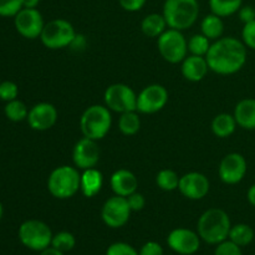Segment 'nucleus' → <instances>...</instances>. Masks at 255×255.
Wrapping results in <instances>:
<instances>
[{"instance_id":"f257e3e1","label":"nucleus","mask_w":255,"mask_h":255,"mask_svg":"<svg viewBox=\"0 0 255 255\" xmlns=\"http://www.w3.org/2000/svg\"><path fill=\"white\" fill-rule=\"evenodd\" d=\"M247 49L237 37H219L206 55L209 70L218 75H233L241 71L247 62Z\"/></svg>"},{"instance_id":"f03ea898","label":"nucleus","mask_w":255,"mask_h":255,"mask_svg":"<svg viewBox=\"0 0 255 255\" xmlns=\"http://www.w3.org/2000/svg\"><path fill=\"white\" fill-rule=\"evenodd\" d=\"M232 223L228 213L221 208L207 209L199 217L197 223V233L202 241L211 246H217L227 241L231 232Z\"/></svg>"},{"instance_id":"7ed1b4c3","label":"nucleus","mask_w":255,"mask_h":255,"mask_svg":"<svg viewBox=\"0 0 255 255\" xmlns=\"http://www.w3.org/2000/svg\"><path fill=\"white\" fill-rule=\"evenodd\" d=\"M162 14L168 27L183 31L193 26L198 19L199 2L198 0H166Z\"/></svg>"},{"instance_id":"20e7f679","label":"nucleus","mask_w":255,"mask_h":255,"mask_svg":"<svg viewBox=\"0 0 255 255\" xmlns=\"http://www.w3.org/2000/svg\"><path fill=\"white\" fill-rule=\"evenodd\" d=\"M81 173L77 167L60 166L47 178V191L54 198L69 199L80 191Z\"/></svg>"},{"instance_id":"39448f33","label":"nucleus","mask_w":255,"mask_h":255,"mask_svg":"<svg viewBox=\"0 0 255 255\" xmlns=\"http://www.w3.org/2000/svg\"><path fill=\"white\" fill-rule=\"evenodd\" d=\"M112 116L107 106L92 105L87 107L80 119V128L84 137L100 141L111 129Z\"/></svg>"},{"instance_id":"423d86ee","label":"nucleus","mask_w":255,"mask_h":255,"mask_svg":"<svg viewBox=\"0 0 255 255\" xmlns=\"http://www.w3.org/2000/svg\"><path fill=\"white\" fill-rule=\"evenodd\" d=\"M52 232L45 222L37 219L25 221L19 227L17 237L24 247L34 252H41L51 246Z\"/></svg>"},{"instance_id":"0eeeda50","label":"nucleus","mask_w":255,"mask_h":255,"mask_svg":"<svg viewBox=\"0 0 255 255\" xmlns=\"http://www.w3.org/2000/svg\"><path fill=\"white\" fill-rule=\"evenodd\" d=\"M76 36V31L71 22L65 19H54L45 24L40 40L47 49L59 50L71 46Z\"/></svg>"},{"instance_id":"6e6552de","label":"nucleus","mask_w":255,"mask_h":255,"mask_svg":"<svg viewBox=\"0 0 255 255\" xmlns=\"http://www.w3.org/2000/svg\"><path fill=\"white\" fill-rule=\"evenodd\" d=\"M157 47L159 55L169 64H179L188 56V41L181 30L168 27L157 37Z\"/></svg>"},{"instance_id":"1a4fd4ad","label":"nucleus","mask_w":255,"mask_h":255,"mask_svg":"<svg viewBox=\"0 0 255 255\" xmlns=\"http://www.w3.org/2000/svg\"><path fill=\"white\" fill-rule=\"evenodd\" d=\"M105 106L110 111L124 112L137 111V95L128 85L112 84L106 89L104 95Z\"/></svg>"},{"instance_id":"9d476101","label":"nucleus","mask_w":255,"mask_h":255,"mask_svg":"<svg viewBox=\"0 0 255 255\" xmlns=\"http://www.w3.org/2000/svg\"><path fill=\"white\" fill-rule=\"evenodd\" d=\"M131 208L128 206L126 197L116 196L107 199L101 209L102 222L109 228L117 229L126 226L131 217Z\"/></svg>"},{"instance_id":"9b49d317","label":"nucleus","mask_w":255,"mask_h":255,"mask_svg":"<svg viewBox=\"0 0 255 255\" xmlns=\"http://www.w3.org/2000/svg\"><path fill=\"white\" fill-rule=\"evenodd\" d=\"M168 91L159 84H152L144 87L137 95V112L152 115L161 111L168 102Z\"/></svg>"},{"instance_id":"f8f14e48","label":"nucleus","mask_w":255,"mask_h":255,"mask_svg":"<svg viewBox=\"0 0 255 255\" xmlns=\"http://www.w3.org/2000/svg\"><path fill=\"white\" fill-rule=\"evenodd\" d=\"M16 31L25 39L34 40L40 37L45 26L44 17L37 9L22 7L14 16Z\"/></svg>"},{"instance_id":"ddd939ff","label":"nucleus","mask_w":255,"mask_h":255,"mask_svg":"<svg viewBox=\"0 0 255 255\" xmlns=\"http://www.w3.org/2000/svg\"><path fill=\"white\" fill-rule=\"evenodd\" d=\"M248 171L247 159L243 154L232 152L223 157L218 167V176L226 184H238L246 177Z\"/></svg>"},{"instance_id":"4468645a","label":"nucleus","mask_w":255,"mask_h":255,"mask_svg":"<svg viewBox=\"0 0 255 255\" xmlns=\"http://www.w3.org/2000/svg\"><path fill=\"white\" fill-rule=\"evenodd\" d=\"M201 237L188 228H176L167 237V244L174 253L193 255L201 248Z\"/></svg>"},{"instance_id":"2eb2a0df","label":"nucleus","mask_w":255,"mask_h":255,"mask_svg":"<svg viewBox=\"0 0 255 255\" xmlns=\"http://www.w3.org/2000/svg\"><path fill=\"white\" fill-rule=\"evenodd\" d=\"M211 189L209 179L201 172H189L179 178L178 191L191 201L203 199Z\"/></svg>"},{"instance_id":"dca6fc26","label":"nucleus","mask_w":255,"mask_h":255,"mask_svg":"<svg viewBox=\"0 0 255 255\" xmlns=\"http://www.w3.org/2000/svg\"><path fill=\"white\" fill-rule=\"evenodd\" d=\"M72 161L79 169H89L96 167L100 161V148L97 141L91 138L79 139L72 151Z\"/></svg>"},{"instance_id":"f3484780","label":"nucleus","mask_w":255,"mask_h":255,"mask_svg":"<svg viewBox=\"0 0 255 255\" xmlns=\"http://www.w3.org/2000/svg\"><path fill=\"white\" fill-rule=\"evenodd\" d=\"M56 107L49 102H40L29 110L27 124L35 131H47L55 126L57 121Z\"/></svg>"},{"instance_id":"a211bd4d","label":"nucleus","mask_w":255,"mask_h":255,"mask_svg":"<svg viewBox=\"0 0 255 255\" xmlns=\"http://www.w3.org/2000/svg\"><path fill=\"white\" fill-rule=\"evenodd\" d=\"M110 186L116 196L128 197L129 194L134 193L138 187V179L134 176L133 172L128 169H117L114 172L110 179Z\"/></svg>"},{"instance_id":"6ab92c4d","label":"nucleus","mask_w":255,"mask_h":255,"mask_svg":"<svg viewBox=\"0 0 255 255\" xmlns=\"http://www.w3.org/2000/svg\"><path fill=\"white\" fill-rule=\"evenodd\" d=\"M208 62L206 56L189 55L182 61L181 72L186 80L191 82H199L208 74Z\"/></svg>"},{"instance_id":"aec40b11","label":"nucleus","mask_w":255,"mask_h":255,"mask_svg":"<svg viewBox=\"0 0 255 255\" xmlns=\"http://www.w3.org/2000/svg\"><path fill=\"white\" fill-rule=\"evenodd\" d=\"M102 186H104V176L96 167L82 171L81 179H80V191L86 198L97 196L101 192Z\"/></svg>"},{"instance_id":"412c9836","label":"nucleus","mask_w":255,"mask_h":255,"mask_svg":"<svg viewBox=\"0 0 255 255\" xmlns=\"http://www.w3.org/2000/svg\"><path fill=\"white\" fill-rule=\"evenodd\" d=\"M237 125L248 131L255 129V99H243L237 104L233 114Z\"/></svg>"},{"instance_id":"4be33fe9","label":"nucleus","mask_w":255,"mask_h":255,"mask_svg":"<svg viewBox=\"0 0 255 255\" xmlns=\"http://www.w3.org/2000/svg\"><path fill=\"white\" fill-rule=\"evenodd\" d=\"M167 27L168 25H167L163 14H158V12L146 15L141 22V30L147 37H158L159 35L166 31Z\"/></svg>"},{"instance_id":"5701e85b","label":"nucleus","mask_w":255,"mask_h":255,"mask_svg":"<svg viewBox=\"0 0 255 255\" xmlns=\"http://www.w3.org/2000/svg\"><path fill=\"white\" fill-rule=\"evenodd\" d=\"M237 126L238 125L233 115L219 114L212 121V132L218 138H227L234 133Z\"/></svg>"},{"instance_id":"b1692460","label":"nucleus","mask_w":255,"mask_h":255,"mask_svg":"<svg viewBox=\"0 0 255 255\" xmlns=\"http://www.w3.org/2000/svg\"><path fill=\"white\" fill-rule=\"evenodd\" d=\"M201 31L204 36L208 37L209 40H218L222 37L224 31V22L221 16L216 14H209L203 17L201 22Z\"/></svg>"},{"instance_id":"393cba45","label":"nucleus","mask_w":255,"mask_h":255,"mask_svg":"<svg viewBox=\"0 0 255 255\" xmlns=\"http://www.w3.org/2000/svg\"><path fill=\"white\" fill-rule=\"evenodd\" d=\"M254 229L249 224L238 223L236 226H232L228 239L243 248V247L249 246L254 241Z\"/></svg>"},{"instance_id":"a878e982","label":"nucleus","mask_w":255,"mask_h":255,"mask_svg":"<svg viewBox=\"0 0 255 255\" xmlns=\"http://www.w3.org/2000/svg\"><path fill=\"white\" fill-rule=\"evenodd\" d=\"M243 0H209V7L213 14L221 17H228L239 11Z\"/></svg>"},{"instance_id":"bb28decb","label":"nucleus","mask_w":255,"mask_h":255,"mask_svg":"<svg viewBox=\"0 0 255 255\" xmlns=\"http://www.w3.org/2000/svg\"><path fill=\"white\" fill-rule=\"evenodd\" d=\"M119 128L125 136H133L141 128V119L137 111H128L121 114L119 120Z\"/></svg>"},{"instance_id":"cd10ccee","label":"nucleus","mask_w":255,"mask_h":255,"mask_svg":"<svg viewBox=\"0 0 255 255\" xmlns=\"http://www.w3.org/2000/svg\"><path fill=\"white\" fill-rule=\"evenodd\" d=\"M179 178L178 174L174 171L168 168L161 169V171L157 173L156 176V183L158 186L159 189L164 192H172L178 189L179 184Z\"/></svg>"},{"instance_id":"c85d7f7f","label":"nucleus","mask_w":255,"mask_h":255,"mask_svg":"<svg viewBox=\"0 0 255 255\" xmlns=\"http://www.w3.org/2000/svg\"><path fill=\"white\" fill-rule=\"evenodd\" d=\"M5 116L12 122H21L27 119L29 115V110H27L26 105L20 100H12V101L6 102L4 107Z\"/></svg>"},{"instance_id":"c756f323","label":"nucleus","mask_w":255,"mask_h":255,"mask_svg":"<svg viewBox=\"0 0 255 255\" xmlns=\"http://www.w3.org/2000/svg\"><path fill=\"white\" fill-rule=\"evenodd\" d=\"M76 246V238L72 233L67 231H61L52 236L51 247L59 249L62 253L71 252Z\"/></svg>"},{"instance_id":"7c9ffc66","label":"nucleus","mask_w":255,"mask_h":255,"mask_svg":"<svg viewBox=\"0 0 255 255\" xmlns=\"http://www.w3.org/2000/svg\"><path fill=\"white\" fill-rule=\"evenodd\" d=\"M211 40L203 34H196L188 40V51L191 55H198V56H206L211 47Z\"/></svg>"},{"instance_id":"2f4dec72","label":"nucleus","mask_w":255,"mask_h":255,"mask_svg":"<svg viewBox=\"0 0 255 255\" xmlns=\"http://www.w3.org/2000/svg\"><path fill=\"white\" fill-rule=\"evenodd\" d=\"M22 9V0H0V16H15Z\"/></svg>"},{"instance_id":"473e14b6","label":"nucleus","mask_w":255,"mask_h":255,"mask_svg":"<svg viewBox=\"0 0 255 255\" xmlns=\"http://www.w3.org/2000/svg\"><path fill=\"white\" fill-rule=\"evenodd\" d=\"M105 255H138V252L131 244L125 243V242H116L107 248Z\"/></svg>"},{"instance_id":"72a5a7b5","label":"nucleus","mask_w":255,"mask_h":255,"mask_svg":"<svg viewBox=\"0 0 255 255\" xmlns=\"http://www.w3.org/2000/svg\"><path fill=\"white\" fill-rule=\"evenodd\" d=\"M214 255H243V252H242V247L237 246L236 243L227 239V241L217 244L216 249H214Z\"/></svg>"},{"instance_id":"f704fd0d","label":"nucleus","mask_w":255,"mask_h":255,"mask_svg":"<svg viewBox=\"0 0 255 255\" xmlns=\"http://www.w3.org/2000/svg\"><path fill=\"white\" fill-rule=\"evenodd\" d=\"M17 95H19V87L15 82L4 81L0 84V99L2 101L9 102L16 100Z\"/></svg>"},{"instance_id":"c9c22d12","label":"nucleus","mask_w":255,"mask_h":255,"mask_svg":"<svg viewBox=\"0 0 255 255\" xmlns=\"http://www.w3.org/2000/svg\"><path fill=\"white\" fill-rule=\"evenodd\" d=\"M242 41L248 49L255 50V20L244 24L242 30Z\"/></svg>"},{"instance_id":"e433bc0d","label":"nucleus","mask_w":255,"mask_h":255,"mask_svg":"<svg viewBox=\"0 0 255 255\" xmlns=\"http://www.w3.org/2000/svg\"><path fill=\"white\" fill-rule=\"evenodd\" d=\"M127 202H128V206L131 208L132 212H139L144 208L146 206V198L142 193L138 192H134V193L129 194L128 197H126Z\"/></svg>"},{"instance_id":"4c0bfd02","label":"nucleus","mask_w":255,"mask_h":255,"mask_svg":"<svg viewBox=\"0 0 255 255\" xmlns=\"http://www.w3.org/2000/svg\"><path fill=\"white\" fill-rule=\"evenodd\" d=\"M138 255H163V248L157 242L149 241L141 247Z\"/></svg>"},{"instance_id":"58836bf2","label":"nucleus","mask_w":255,"mask_h":255,"mask_svg":"<svg viewBox=\"0 0 255 255\" xmlns=\"http://www.w3.org/2000/svg\"><path fill=\"white\" fill-rule=\"evenodd\" d=\"M147 0H119L120 5L124 10L128 12H134L141 10L144 6Z\"/></svg>"},{"instance_id":"ea45409f","label":"nucleus","mask_w":255,"mask_h":255,"mask_svg":"<svg viewBox=\"0 0 255 255\" xmlns=\"http://www.w3.org/2000/svg\"><path fill=\"white\" fill-rule=\"evenodd\" d=\"M239 19L241 21H243L244 24H248V22L254 21L255 20V9L251 5H246V6H242L238 11Z\"/></svg>"},{"instance_id":"a19ab883","label":"nucleus","mask_w":255,"mask_h":255,"mask_svg":"<svg viewBox=\"0 0 255 255\" xmlns=\"http://www.w3.org/2000/svg\"><path fill=\"white\" fill-rule=\"evenodd\" d=\"M247 198H248L249 203L255 208V183L249 187L248 192H247Z\"/></svg>"},{"instance_id":"79ce46f5","label":"nucleus","mask_w":255,"mask_h":255,"mask_svg":"<svg viewBox=\"0 0 255 255\" xmlns=\"http://www.w3.org/2000/svg\"><path fill=\"white\" fill-rule=\"evenodd\" d=\"M40 255H65V253H62L61 251H59V249L54 248V247L50 246L49 248L44 249V251L40 252Z\"/></svg>"},{"instance_id":"37998d69","label":"nucleus","mask_w":255,"mask_h":255,"mask_svg":"<svg viewBox=\"0 0 255 255\" xmlns=\"http://www.w3.org/2000/svg\"><path fill=\"white\" fill-rule=\"evenodd\" d=\"M39 4H40V0H22V7L36 9Z\"/></svg>"},{"instance_id":"c03bdc74","label":"nucleus","mask_w":255,"mask_h":255,"mask_svg":"<svg viewBox=\"0 0 255 255\" xmlns=\"http://www.w3.org/2000/svg\"><path fill=\"white\" fill-rule=\"evenodd\" d=\"M2 212H4V209H2V204H1V202H0V219H1V217H2Z\"/></svg>"}]
</instances>
